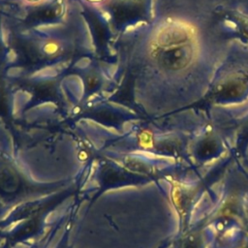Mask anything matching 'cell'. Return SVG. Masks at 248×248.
Wrapping results in <instances>:
<instances>
[{
  "label": "cell",
  "instance_id": "obj_1",
  "mask_svg": "<svg viewBox=\"0 0 248 248\" xmlns=\"http://www.w3.org/2000/svg\"><path fill=\"white\" fill-rule=\"evenodd\" d=\"M194 57V48L190 43L168 46L164 50L162 60L170 69H182L190 64Z\"/></svg>",
  "mask_w": 248,
  "mask_h": 248
},
{
  "label": "cell",
  "instance_id": "obj_3",
  "mask_svg": "<svg viewBox=\"0 0 248 248\" xmlns=\"http://www.w3.org/2000/svg\"><path fill=\"white\" fill-rule=\"evenodd\" d=\"M19 186L17 177L10 171H3L0 173V192L13 193Z\"/></svg>",
  "mask_w": 248,
  "mask_h": 248
},
{
  "label": "cell",
  "instance_id": "obj_4",
  "mask_svg": "<svg viewBox=\"0 0 248 248\" xmlns=\"http://www.w3.org/2000/svg\"><path fill=\"white\" fill-rule=\"evenodd\" d=\"M183 248H202V239L199 234H190L184 241Z\"/></svg>",
  "mask_w": 248,
  "mask_h": 248
},
{
  "label": "cell",
  "instance_id": "obj_2",
  "mask_svg": "<svg viewBox=\"0 0 248 248\" xmlns=\"http://www.w3.org/2000/svg\"><path fill=\"white\" fill-rule=\"evenodd\" d=\"M192 36L193 33L190 27L183 23H174L166 29V32L163 35L162 44L167 46L187 44L190 43Z\"/></svg>",
  "mask_w": 248,
  "mask_h": 248
}]
</instances>
